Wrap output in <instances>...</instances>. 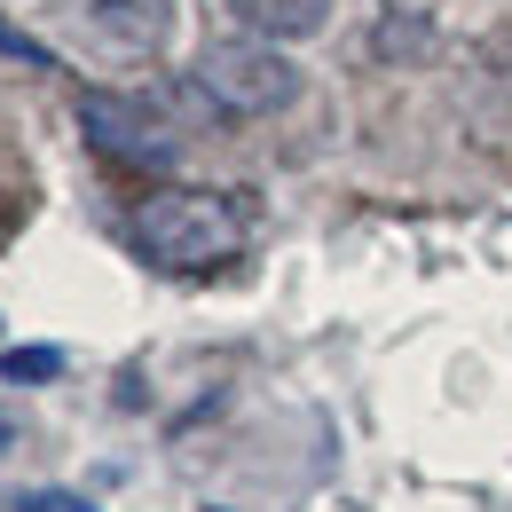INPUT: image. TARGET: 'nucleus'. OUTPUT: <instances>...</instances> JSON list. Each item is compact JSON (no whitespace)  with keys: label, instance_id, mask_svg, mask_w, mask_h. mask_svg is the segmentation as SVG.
Instances as JSON below:
<instances>
[{"label":"nucleus","instance_id":"obj_1","mask_svg":"<svg viewBox=\"0 0 512 512\" xmlns=\"http://www.w3.org/2000/svg\"><path fill=\"white\" fill-rule=\"evenodd\" d=\"M134 245L158 260V268H182V276H205L221 260H237L245 245V213L213 190H150L134 205Z\"/></svg>","mask_w":512,"mask_h":512},{"label":"nucleus","instance_id":"obj_2","mask_svg":"<svg viewBox=\"0 0 512 512\" xmlns=\"http://www.w3.org/2000/svg\"><path fill=\"white\" fill-rule=\"evenodd\" d=\"M197 87H205V103L213 111H229V119H276V111H292V95H300V64L276 48V40H213L205 56H197Z\"/></svg>","mask_w":512,"mask_h":512},{"label":"nucleus","instance_id":"obj_3","mask_svg":"<svg viewBox=\"0 0 512 512\" xmlns=\"http://www.w3.org/2000/svg\"><path fill=\"white\" fill-rule=\"evenodd\" d=\"M56 16L103 64H158L174 40V0H56Z\"/></svg>","mask_w":512,"mask_h":512},{"label":"nucleus","instance_id":"obj_4","mask_svg":"<svg viewBox=\"0 0 512 512\" xmlns=\"http://www.w3.org/2000/svg\"><path fill=\"white\" fill-rule=\"evenodd\" d=\"M79 127H87L95 150H111V158H127V166H166V158H174V142L150 127L134 103H119V95H87V103H79Z\"/></svg>","mask_w":512,"mask_h":512},{"label":"nucleus","instance_id":"obj_5","mask_svg":"<svg viewBox=\"0 0 512 512\" xmlns=\"http://www.w3.org/2000/svg\"><path fill=\"white\" fill-rule=\"evenodd\" d=\"M229 8H237V24H245V32L276 40V48L316 40L323 24H331V0H229Z\"/></svg>","mask_w":512,"mask_h":512},{"label":"nucleus","instance_id":"obj_6","mask_svg":"<svg viewBox=\"0 0 512 512\" xmlns=\"http://www.w3.org/2000/svg\"><path fill=\"white\" fill-rule=\"evenodd\" d=\"M56 363H64V355H56V347H32V355H8V363H0V371H8V379H48V371H56Z\"/></svg>","mask_w":512,"mask_h":512},{"label":"nucleus","instance_id":"obj_7","mask_svg":"<svg viewBox=\"0 0 512 512\" xmlns=\"http://www.w3.org/2000/svg\"><path fill=\"white\" fill-rule=\"evenodd\" d=\"M32 512H87L79 497H32Z\"/></svg>","mask_w":512,"mask_h":512},{"label":"nucleus","instance_id":"obj_8","mask_svg":"<svg viewBox=\"0 0 512 512\" xmlns=\"http://www.w3.org/2000/svg\"><path fill=\"white\" fill-rule=\"evenodd\" d=\"M0 442H8V426H0Z\"/></svg>","mask_w":512,"mask_h":512}]
</instances>
